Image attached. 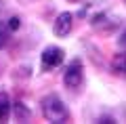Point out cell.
Returning <instances> with one entry per match:
<instances>
[{"label":"cell","instance_id":"6","mask_svg":"<svg viewBox=\"0 0 126 124\" xmlns=\"http://www.w3.org/2000/svg\"><path fill=\"white\" fill-rule=\"evenodd\" d=\"M9 114H11V99L6 93L0 90V122H4L9 118Z\"/></svg>","mask_w":126,"mask_h":124},{"label":"cell","instance_id":"4","mask_svg":"<svg viewBox=\"0 0 126 124\" xmlns=\"http://www.w3.org/2000/svg\"><path fill=\"white\" fill-rule=\"evenodd\" d=\"M72 25H74V15L72 13H61V15H57V19H55L53 32H55V36L63 38V36H67L69 32H72Z\"/></svg>","mask_w":126,"mask_h":124},{"label":"cell","instance_id":"2","mask_svg":"<svg viewBox=\"0 0 126 124\" xmlns=\"http://www.w3.org/2000/svg\"><path fill=\"white\" fill-rule=\"evenodd\" d=\"M84 80V74H82V61L74 59L67 67H65V74H63V82L67 89H78Z\"/></svg>","mask_w":126,"mask_h":124},{"label":"cell","instance_id":"8","mask_svg":"<svg viewBox=\"0 0 126 124\" xmlns=\"http://www.w3.org/2000/svg\"><path fill=\"white\" fill-rule=\"evenodd\" d=\"M6 42H9V32H6V27L0 23V49H4Z\"/></svg>","mask_w":126,"mask_h":124},{"label":"cell","instance_id":"7","mask_svg":"<svg viewBox=\"0 0 126 124\" xmlns=\"http://www.w3.org/2000/svg\"><path fill=\"white\" fill-rule=\"evenodd\" d=\"M15 116H17V120H27L30 118V109H25L23 103H15Z\"/></svg>","mask_w":126,"mask_h":124},{"label":"cell","instance_id":"1","mask_svg":"<svg viewBox=\"0 0 126 124\" xmlns=\"http://www.w3.org/2000/svg\"><path fill=\"white\" fill-rule=\"evenodd\" d=\"M42 114H44V118L48 122H55V124H61V122L69 120L67 107L57 95H48V97L42 99Z\"/></svg>","mask_w":126,"mask_h":124},{"label":"cell","instance_id":"10","mask_svg":"<svg viewBox=\"0 0 126 124\" xmlns=\"http://www.w3.org/2000/svg\"><path fill=\"white\" fill-rule=\"evenodd\" d=\"M120 46H122V49H126V32L120 36Z\"/></svg>","mask_w":126,"mask_h":124},{"label":"cell","instance_id":"9","mask_svg":"<svg viewBox=\"0 0 126 124\" xmlns=\"http://www.w3.org/2000/svg\"><path fill=\"white\" fill-rule=\"evenodd\" d=\"M19 25H21V21H19V17H11V19H9V23H6V30L15 32V30H19Z\"/></svg>","mask_w":126,"mask_h":124},{"label":"cell","instance_id":"5","mask_svg":"<svg viewBox=\"0 0 126 124\" xmlns=\"http://www.w3.org/2000/svg\"><path fill=\"white\" fill-rule=\"evenodd\" d=\"M111 71L116 76H120V78H126V55L124 53L113 55V59H111Z\"/></svg>","mask_w":126,"mask_h":124},{"label":"cell","instance_id":"3","mask_svg":"<svg viewBox=\"0 0 126 124\" xmlns=\"http://www.w3.org/2000/svg\"><path fill=\"white\" fill-rule=\"evenodd\" d=\"M63 59H65L63 49H59V46H48V49H44V53H42V70L44 71L55 70V67H59L63 63Z\"/></svg>","mask_w":126,"mask_h":124}]
</instances>
